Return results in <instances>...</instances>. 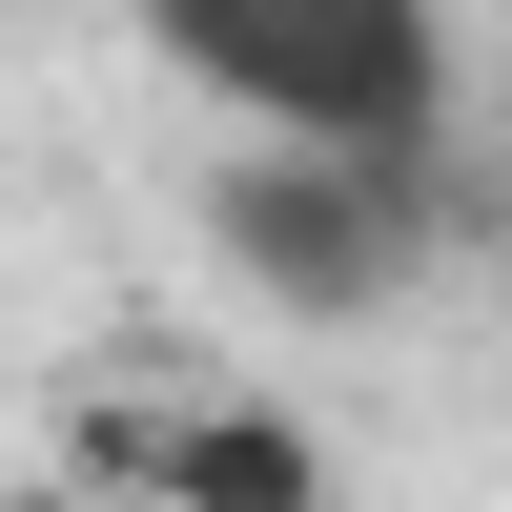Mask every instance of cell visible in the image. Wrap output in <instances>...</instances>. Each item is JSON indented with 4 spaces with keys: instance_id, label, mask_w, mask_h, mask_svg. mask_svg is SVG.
Masks as SVG:
<instances>
[{
    "instance_id": "2",
    "label": "cell",
    "mask_w": 512,
    "mask_h": 512,
    "mask_svg": "<svg viewBox=\"0 0 512 512\" xmlns=\"http://www.w3.org/2000/svg\"><path fill=\"white\" fill-rule=\"evenodd\" d=\"M205 246L287 328H369L431 267V185H410V144H287V123H246V164L205 185Z\"/></svg>"
},
{
    "instance_id": "3",
    "label": "cell",
    "mask_w": 512,
    "mask_h": 512,
    "mask_svg": "<svg viewBox=\"0 0 512 512\" xmlns=\"http://www.w3.org/2000/svg\"><path fill=\"white\" fill-rule=\"evenodd\" d=\"M103 472L164 492V512H308V492H328L287 410H164V431H103Z\"/></svg>"
},
{
    "instance_id": "4",
    "label": "cell",
    "mask_w": 512,
    "mask_h": 512,
    "mask_svg": "<svg viewBox=\"0 0 512 512\" xmlns=\"http://www.w3.org/2000/svg\"><path fill=\"white\" fill-rule=\"evenodd\" d=\"M492 103H512V41H492Z\"/></svg>"
},
{
    "instance_id": "1",
    "label": "cell",
    "mask_w": 512,
    "mask_h": 512,
    "mask_svg": "<svg viewBox=\"0 0 512 512\" xmlns=\"http://www.w3.org/2000/svg\"><path fill=\"white\" fill-rule=\"evenodd\" d=\"M144 41L226 123H287V144H431V0H144Z\"/></svg>"
}]
</instances>
